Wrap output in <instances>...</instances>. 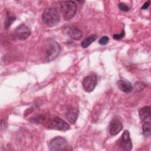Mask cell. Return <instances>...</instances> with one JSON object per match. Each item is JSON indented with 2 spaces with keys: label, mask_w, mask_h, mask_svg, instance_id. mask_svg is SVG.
Here are the masks:
<instances>
[{
  "label": "cell",
  "mask_w": 151,
  "mask_h": 151,
  "mask_svg": "<svg viewBox=\"0 0 151 151\" xmlns=\"http://www.w3.org/2000/svg\"><path fill=\"white\" fill-rule=\"evenodd\" d=\"M42 19L44 22L49 27H54L58 24L60 16L58 10L55 8H48L43 12Z\"/></svg>",
  "instance_id": "1"
},
{
  "label": "cell",
  "mask_w": 151,
  "mask_h": 151,
  "mask_svg": "<svg viewBox=\"0 0 151 151\" xmlns=\"http://www.w3.org/2000/svg\"><path fill=\"white\" fill-rule=\"evenodd\" d=\"M61 11L65 20L68 21L75 15L77 11V4L74 1H62L60 3Z\"/></svg>",
  "instance_id": "2"
},
{
  "label": "cell",
  "mask_w": 151,
  "mask_h": 151,
  "mask_svg": "<svg viewBox=\"0 0 151 151\" xmlns=\"http://www.w3.org/2000/svg\"><path fill=\"white\" fill-rule=\"evenodd\" d=\"M60 50V46L56 41L50 42L46 51V60L48 61L54 60L59 55Z\"/></svg>",
  "instance_id": "3"
},
{
  "label": "cell",
  "mask_w": 151,
  "mask_h": 151,
  "mask_svg": "<svg viewBox=\"0 0 151 151\" xmlns=\"http://www.w3.org/2000/svg\"><path fill=\"white\" fill-rule=\"evenodd\" d=\"M97 83V77L95 74H90L85 77L82 81L83 87L85 91L91 92L96 87Z\"/></svg>",
  "instance_id": "4"
},
{
  "label": "cell",
  "mask_w": 151,
  "mask_h": 151,
  "mask_svg": "<svg viewBox=\"0 0 151 151\" xmlns=\"http://www.w3.org/2000/svg\"><path fill=\"white\" fill-rule=\"evenodd\" d=\"M50 127L54 130L65 132L70 129V125L59 117H53L50 122Z\"/></svg>",
  "instance_id": "5"
},
{
  "label": "cell",
  "mask_w": 151,
  "mask_h": 151,
  "mask_svg": "<svg viewBox=\"0 0 151 151\" xmlns=\"http://www.w3.org/2000/svg\"><path fill=\"white\" fill-rule=\"evenodd\" d=\"M67 145L66 139L61 136H57L53 138L48 144L50 150H60L63 149Z\"/></svg>",
  "instance_id": "6"
},
{
  "label": "cell",
  "mask_w": 151,
  "mask_h": 151,
  "mask_svg": "<svg viewBox=\"0 0 151 151\" xmlns=\"http://www.w3.org/2000/svg\"><path fill=\"white\" fill-rule=\"evenodd\" d=\"M119 147L121 150L125 151H129L132 149V143L128 130H125L123 133L119 140Z\"/></svg>",
  "instance_id": "7"
},
{
  "label": "cell",
  "mask_w": 151,
  "mask_h": 151,
  "mask_svg": "<svg viewBox=\"0 0 151 151\" xmlns=\"http://www.w3.org/2000/svg\"><path fill=\"white\" fill-rule=\"evenodd\" d=\"M31 31L29 28L24 24L19 25L15 30L16 37L20 40L27 39L30 35Z\"/></svg>",
  "instance_id": "8"
},
{
  "label": "cell",
  "mask_w": 151,
  "mask_h": 151,
  "mask_svg": "<svg viewBox=\"0 0 151 151\" xmlns=\"http://www.w3.org/2000/svg\"><path fill=\"white\" fill-rule=\"evenodd\" d=\"M64 31L71 38L74 40H79L83 36V32L75 26H67L64 28Z\"/></svg>",
  "instance_id": "9"
},
{
  "label": "cell",
  "mask_w": 151,
  "mask_h": 151,
  "mask_svg": "<svg viewBox=\"0 0 151 151\" xmlns=\"http://www.w3.org/2000/svg\"><path fill=\"white\" fill-rule=\"evenodd\" d=\"M123 129V124L118 119H113L109 126V132L111 136L117 134Z\"/></svg>",
  "instance_id": "10"
},
{
  "label": "cell",
  "mask_w": 151,
  "mask_h": 151,
  "mask_svg": "<svg viewBox=\"0 0 151 151\" xmlns=\"http://www.w3.org/2000/svg\"><path fill=\"white\" fill-rule=\"evenodd\" d=\"M140 119L143 122H150L151 120V111L150 106H145L140 109L139 111Z\"/></svg>",
  "instance_id": "11"
},
{
  "label": "cell",
  "mask_w": 151,
  "mask_h": 151,
  "mask_svg": "<svg viewBox=\"0 0 151 151\" xmlns=\"http://www.w3.org/2000/svg\"><path fill=\"white\" fill-rule=\"evenodd\" d=\"M117 86L120 90L124 93H130L133 90V86L128 81L119 80L117 81Z\"/></svg>",
  "instance_id": "12"
},
{
  "label": "cell",
  "mask_w": 151,
  "mask_h": 151,
  "mask_svg": "<svg viewBox=\"0 0 151 151\" xmlns=\"http://www.w3.org/2000/svg\"><path fill=\"white\" fill-rule=\"evenodd\" d=\"M78 113V111L77 109L74 107L69 108L67 113V117L68 120L72 123H74L77 119Z\"/></svg>",
  "instance_id": "13"
},
{
  "label": "cell",
  "mask_w": 151,
  "mask_h": 151,
  "mask_svg": "<svg viewBox=\"0 0 151 151\" xmlns=\"http://www.w3.org/2000/svg\"><path fill=\"white\" fill-rule=\"evenodd\" d=\"M96 39H97V35L95 34H92V35L88 36L85 39H84L82 41V42H81V47L84 48L88 47Z\"/></svg>",
  "instance_id": "14"
},
{
  "label": "cell",
  "mask_w": 151,
  "mask_h": 151,
  "mask_svg": "<svg viewBox=\"0 0 151 151\" xmlns=\"http://www.w3.org/2000/svg\"><path fill=\"white\" fill-rule=\"evenodd\" d=\"M142 130L143 134L145 137H149L150 136V122H144L142 125Z\"/></svg>",
  "instance_id": "15"
},
{
  "label": "cell",
  "mask_w": 151,
  "mask_h": 151,
  "mask_svg": "<svg viewBox=\"0 0 151 151\" xmlns=\"http://www.w3.org/2000/svg\"><path fill=\"white\" fill-rule=\"evenodd\" d=\"M15 20V17L9 14V12H7L5 21L4 22V28L5 29H8Z\"/></svg>",
  "instance_id": "16"
},
{
  "label": "cell",
  "mask_w": 151,
  "mask_h": 151,
  "mask_svg": "<svg viewBox=\"0 0 151 151\" xmlns=\"http://www.w3.org/2000/svg\"><path fill=\"white\" fill-rule=\"evenodd\" d=\"M109 38L107 36H103L99 40V43L100 45H104L107 44V43L109 42Z\"/></svg>",
  "instance_id": "17"
},
{
  "label": "cell",
  "mask_w": 151,
  "mask_h": 151,
  "mask_svg": "<svg viewBox=\"0 0 151 151\" xmlns=\"http://www.w3.org/2000/svg\"><path fill=\"white\" fill-rule=\"evenodd\" d=\"M119 8L120 10L123 11H128L130 9V8L124 3L123 2H120L119 4Z\"/></svg>",
  "instance_id": "18"
},
{
  "label": "cell",
  "mask_w": 151,
  "mask_h": 151,
  "mask_svg": "<svg viewBox=\"0 0 151 151\" xmlns=\"http://www.w3.org/2000/svg\"><path fill=\"white\" fill-rule=\"evenodd\" d=\"M124 36V31H122L120 34H114L113 35V37L114 39L115 40H120L122 38H123V37Z\"/></svg>",
  "instance_id": "19"
},
{
  "label": "cell",
  "mask_w": 151,
  "mask_h": 151,
  "mask_svg": "<svg viewBox=\"0 0 151 151\" xmlns=\"http://www.w3.org/2000/svg\"><path fill=\"white\" fill-rule=\"evenodd\" d=\"M150 1H147L146 2H145V3L143 5V6H142V9H147L148 8V7L149 6V5H150Z\"/></svg>",
  "instance_id": "20"
}]
</instances>
